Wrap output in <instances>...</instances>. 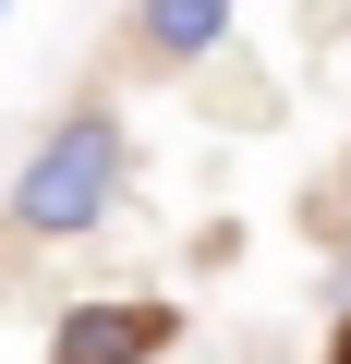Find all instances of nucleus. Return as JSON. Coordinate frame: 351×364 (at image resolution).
<instances>
[{"label":"nucleus","mask_w":351,"mask_h":364,"mask_svg":"<svg viewBox=\"0 0 351 364\" xmlns=\"http://www.w3.org/2000/svg\"><path fill=\"white\" fill-rule=\"evenodd\" d=\"M121 207V122L109 109H73L25 170H13V219L37 231V243H73V231H97Z\"/></svg>","instance_id":"1"},{"label":"nucleus","mask_w":351,"mask_h":364,"mask_svg":"<svg viewBox=\"0 0 351 364\" xmlns=\"http://www.w3.org/2000/svg\"><path fill=\"white\" fill-rule=\"evenodd\" d=\"M157 352H169L157 304H73L49 328V364H157Z\"/></svg>","instance_id":"2"},{"label":"nucleus","mask_w":351,"mask_h":364,"mask_svg":"<svg viewBox=\"0 0 351 364\" xmlns=\"http://www.w3.org/2000/svg\"><path fill=\"white\" fill-rule=\"evenodd\" d=\"M133 37H145L157 61H194V49H218V37H230V13H218V0H157Z\"/></svg>","instance_id":"3"},{"label":"nucleus","mask_w":351,"mask_h":364,"mask_svg":"<svg viewBox=\"0 0 351 364\" xmlns=\"http://www.w3.org/2000/svg\"><path fill=\"white\" fill-rule=\"evenodd\" d=\"M339 364H351V328H339Z\"/></svg>","instance_id":"4"}]
</instances>
